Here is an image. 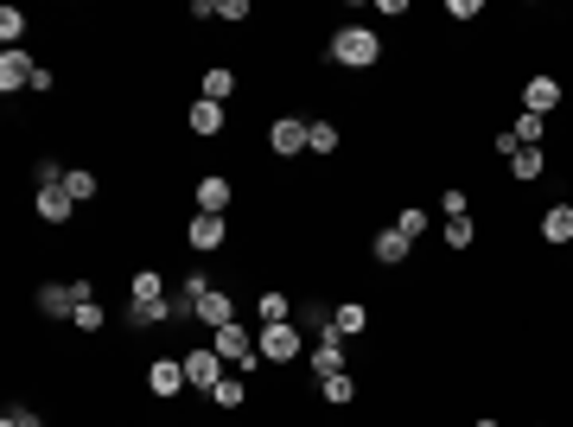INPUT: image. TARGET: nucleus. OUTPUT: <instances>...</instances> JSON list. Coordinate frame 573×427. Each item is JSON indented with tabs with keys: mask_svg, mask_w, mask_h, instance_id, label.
<instances>
[{
	"mask_svg": "<svg viewBox=\"0 0 573 427\" xmlns=\"http://www.w3.org/2000/svg\"><path fill=\"white\" fill-rule=\"evenodd\" d=\"M332 64H338V71H376V64H382V39L370 26H338L332 32Z\"/></svg>",
	"mask_w": 573,
	"mask_h": 427,
	"instance_id": "obj_1",
	"label": "nucleus"
},
{
	"mask_svg": "<svg viewBox=\"0 0 573 427\" xmlns=\"http://www.w3.org/2000/svg\"><path fill=\"white\" fill-rule=\"evenodd\" d=\"M211 345H217L223 364L242 370V377H249V370H262V332H249V326H217Z\"/></svg>",
	"mask_w": 573,
	"mask_h": 427,
	"instance_id": "obj_2",
	"label": "nucleus"
},
{
	"mask_svg": "<svg viewBox=\"0 0 573 427\" xmlns=\"http://www.w3.org/2000/svg\"><path fill=\"white\" fill-rule=\"evenodd\" d=\"M306 357V326H262V364H300Z\"/></svg>",
	"mask_w": 573,
	"mask_h": 427,
	"instance_id": "obj_3",
	"label": "nucleus"
},
{
	"mask_svg": "<svg viewBox=\"0 0 573 427\" xmlns=\"http://www.w3.org/2000/svg\"><path fill=\"white\" fill-rule=\"evenodd\" d=\"M147 389H153L160 402H179L185 389H191V377H185V357H153V364H147Z\"/></svg>",
	"mask_w": 573,
	"mask_h": 427,
	"instance_id": "obj_4",
	"label": "nucleus"
},
{
	"mask_svg": "<svg viewBox=\"0 0 573 427\" xmlns=\"http://www.w3.org/2000/svg\"><path fill=\"white\" fill-rule=\"evenodd\" d=\"M185 377H191V389H204V396H211V389L230 377V364L217 357V345H198V351H185Z\"/></svg>",
	"mask_w": 573,
	"mask_h": 427,
	"instance_id": "obj_5",
	"label": "nucleus"
},
{
	"mask_svg": "<svg viewBox=\"0 0 573 427\" xmlns=\"http://www.w3.org/2000/svg\"><path fill=\"white\" fill-rule=\"evenodd\" d=\"M306 115H274L268 122V147H274V160H293V153H306Z\"/></svg>",
	"mask_w": 573,
	"mask_h": 427,
	"instance_id": "obj_6",
	"label": "nucleus"
},
{
	"mask_svg": "<svg viewBox=\"0 0 573 427\" xmlns=\"http://www.w3.org/2000/svg\"><path fill=\"white\" fill-rule=\"evenodd\" d=\"M306 364H312V377H344V338L332 332V326H325L319 338H312V351H306Z\"/></svg>",
	"mask_w": 573,
	"mask_h": 427,
	"instance_id": "obj_7",
	"label": "nucleus"
},
{
	"mask_svg": "<svg viewBox=\"0 0 573 427\" xmlns=\"http://www.w3.org/2000/svg\"><path fill=\"white\" fill-rule=\"evenodd\" d=\"M561 77H554V71H529V83H523V109L529 115H554V109H561Z\"/></svg>",
	"mask_w": 573,
	"mask_h": 427,
	"instance_id": "obj_8",
	"label": "nucleus"
},
{
	"mask_svg": "<svg viewBox=\"0 0 573 427\" xmlns=\"http://www.w3.org/2000/svg\"><path fill=\"white\" fill-rule=\"evenodd\" d=\"M32 211H39V224H71V217H77V198L64 192V185H39Z\"/></svg>",
	"mask_w": 573,
	"mask_h": 427,
	"instance_id": "obj_9",
	"label": "nucleus"
},
{
	"mask_svg": "<svg viewBox=\"0 0 573 427\" xmlns=\"http://www.w3.org/2000/svg\"><path fill=\"white\" fill-rule=\"evenodd\" d=\"M121 326H128V332H160V326H172V294H166V300H153V306L128 300V313H121Z\"/></svg>",
	"mask_w": 573,
	"mask_h": 427,
	"instance_id": "obj_10",
	"label": "nucleus"
},
{
	"mask_svg": "<svg viewBox=\"0 0 573 427\" xmlns=\"http://www.w3.org/2000/svg\"><path fill=\"white\" fill-rule=\"evenodd\" d=\"M223 236H230V224H223V217H191V224H185V243L191 249H198V255H211V249H223Z\"/></svg>",
	"mask_w": 573,
	"mask_h": 427,
	"instance_id": "obj_11",
	"label": "nucleus"
},
{
	"mask_svg": "<svg viewBox=\"0 0 573 427\" xmlns=\"http://www.w3.org/2000/svg\"><path fill=\"white\" fill-rule=\"evenodd\" d=\"M32 77H39V64L26 58V51H0V90H32Z\"/></svg>",
	"mask_w": 573,
	"mask_h": 427,
	"instance_id": "obj_12",
	"label": "nucleus"
},
{
	"mask_svg": "<svg viewBox=\"0 0 573 427\" xmlns=\"http://www.w3.org/2000/svg\"><path fill=\"white\" fill-rule=\"evenodd\" d=\"M211 294V275H185L172 287V319H198V300Z\"/></svg>",
	"mask_w": 573,
	"mask_h": 427,
	"instance_id": "obj_13",
	"label": "nucleus"
},
{
	"mask_svg": "<svg viewBox=\"0 0 573 427\" xmlns=\"http://www.w3.org/2000/svg\"><path fill=\"white\" fill-rule=\"evenodd\" d=\"M408 249H414V243H408V236H402V230H395V224H389V230H376V236H370V255H376V262H382V268H402V262H408Z\"/></svg>",
	"mask_w": 573,
	"mask_h": 427,
	"instance_id": "obj_14",
	"label": "nucleus"
},
{
	"mask_svg": "<svg viewBox=\"0 0 573 427\" xmlns=\"http://www.w3.org/2000/svg\"><path fill=\"white\" fill-rule=\"evenodd\" d=\"M230 198L236 192H230V179H223V173H204L198 179V211L204 217H223V211H230Z\"/></svg>",
	"mask_w": 573,
	"mask_h": 427,
	"instance_id": "obj_15",
	"label": "nucleus"
},
{
	"mask_svg": "<svg viewBox=\"0 0 573 427\" xmlns=\"http://www.w3.org/2000/svg\"><path fill=\"white\" fill-rule=\"evenodd\" d=\"M39 313H45V319H71V313H77V287H71V281H64V287L45 281V287H39Z\"/></svg>",
	"mask_w": 573,
	"mask_h": 427,
	"instance_id": "obj_16",
	"label": "nucleus"
},
{
	"mask_svg": "<svg viewBox=\"0 0 573 427\" xmlns=\"http://www.w3.org/2000/svg\"><path fill=\"white\" fill-rule=\"evenodd\" d=\"M198 326H211V332L217 326H236V300L223 294V287H211V294L198 300Z\"/></svg>",
	"mask_w": 573,
	"mask_h": 427,
	"instance_id": "obj_17",
	"label": "nucleus"
},
{
	"mask_svg": "<svg viewBox=\"0 0 573 427\" xmlns=\"http://www.w3.org/2000/svg\"><path fill=\"white\" fill-rule=\"evenodd\" d=\"M332 332H338V338H363V332H370V306H363V300L332 306Z\"/></svg>",
	"mask_w": 573,
	"mask_h": 427,
	"instance_id": "obj_18",
	"label": "nucleus"
},
{
	"mask_svg": "<svg viewBox=\"0 0 573 427\" xmlns=\"http://www.w3.org/2000/svg\"><path fill=\"white\" fill-rule=\"evenodd\" d=\"M542 243L548 249L573 243V204H548V211H542Z\"/></svg>",
	"mask_w": 573,
	"mask_h": 427,
	"instance_id": "obj_19",
	"label": "nucleus"
},
{
	"mask_svg": "<svg viewBox=\"0 0 573 427\" xmlns=\"http://www.w3.org/2000/svg\"><path fill=\"white\" fill-rule=\"evenodd\" d=\"M128 300H141V306L166 300V275H160V268H134V275H128Z\"/></svg>",
	"mask_w": 573,
	"mask_h": 427,
	"instance_id": "obj_20",
	"label": "nucleus"
},
{
	"mask_svg": "<svg viewBox=\"0 0 573 427\" xmlns=\"http://www.w3.org/2000/svg\"><path fill=\"white\" fill-rule=\"evenodd\" d=\"M185 122H191V134H204V141H211V134H223V102H204V96H198Z\"/></svg>",
	"mask_w": 573,
	"mask_h": 427,
	"instance_id": "obj_21",
	"label": "nucleus"
},
{
	"mask_svg": "<svg viewBox=\"0 0 573 427\" xmlns=\"http://www.w3.org/2000/svg\"><path fill=\"white\" fill-rule=\"evenodd\" d=\"M542 173H548V153H542V147H523V153L510 160V179H516V185H535Z\"/></svg>",
	"mask_w": 573,
	"mask_h": 427,
	"instance_id": "obj_22",
	"label": "nucleus"
},
{
	"mask_svg": "<svg viewBox=\"0 0 573 427\" xmlns=\"http://www.w3.org/2000/svg\"><path fill=\"white\" fill-rule=\"evenodd\" d=\"M198 96H204V102H230V96H236V71L211 64V71H204V83H198Z\"/></svg>",
	"mask_w": 573,
	"mask_h": 427,
	"instance_id": "obj_23",
	"label": "nucleus"
},
{
	"mask_svg": "<svg viewBox=\"0 0 573 427\" xmlns=\"http://www.w3.org/2000/svg\"><path fill=\"white\" fill-rule=\"evenodd\" d=\"M255 313H262V326H287V319H293V300L281 294V287H268V294L255 300Z\"/></svg>",
	"mask_w": 573,
	"mask_h": 427,
	"instance_id": "obj_24",
	"label": "nucleus"
},
{
	"mask_svg": "<svg viewBox=\"0 0 573 427\" xmlns=\"http://www.w3.org/2000/svg\"><path fill=\"white\" fill-rule=\"evenodd\" d=\"M338 147H344L338 122H312V128H306V153H319V160H325V153H338Z\"/></svg>",
	"mask_w": 573,
	"mask_h": 427,
	"instance_id": "obj_25",
	"label": "nucleus"
},
{
	"mask_svg": "<svg viewBox=\"0 0 573 427\" xmlns=\"http://www.w3.org/2000/svg\"><path fill=\"white\" fill-rule=\"evenodd\" d=\"M446 249H453V255H465V249H472L478 243V224H472V217H446Z\"/></svg>",
	"mask_w": 573,
	"mask_h": 427,
	"instance_id": "obj_26",
	"label": "nucleus"
},
{
	"mask_svg": "<svg viewBox=\"0 0 573 427\" xmlns=\"http://www.w3.org/2000/svg\"><path fill=\"white\" fill-rule=\"evenodd\" d=\"M20 39H26V13L0 7V51H20Z\"/></svg>",
	"mask_w": 573,
	"mask_h": 427,
	"instance_id": "obj_27",
	"label": "nucleus"
},
{
	"mask_svg": "<svg viewBox=\"0 0 573 427\" xmlns=\"http://www.w3.org/2000/svg\"><path fill=\"white\" fill-rule=\"evenodd\" d=\"M510 134H516V141H523V147H542V134H548V115H516V122H510Z\"/></svg>",
	"mask_w": 573,
	"mask_h": 427,
	"instance_id": "obj_28",
	"label": "nucleus"
},
{
	"mask_svg": "<svg viewBox=\"0 0 573 427\" xmlns=\"http://www.w3.org/2000/svg\"><path fill=\"white\" fill-rule=\"evenodd\" d=\"M64 192H71L77 204H90L96 198V173H90V166H71V173H64Z\"/></svg>",
	"mask_w": 573,
	"mask_h": 427,
	"instance_id": "obj_29",
	"label": "nucleus"
},
{
	"mask_svg": "<svg viewBox=\"0 0 573 427\" xmlns=\"http://www.w3.org/2000/svg\"><path fill=\"white\" fill-rule=\"evenodd\" d=\"M319 396L332 402V408H351V402H357V383H351V377H325V383H319Z\"/></svg>",
	"mask_w": 573,
	"mask_h": 427,
	"instance_id": "obj_30",
	"label": "nucleus"
},
{
	"mask_svg": "<svg viewBox=\"0 0 573 427\" xmlns=\"http://www.w3.org/2000/svg\"><path fill=\"white\" fill-rule=\"evenodd\" d=\"M211 402H217V408H242V402H249V383H242V377H223V383L211 389Z\"/></svg>",
	"mask_w": 573,
	"mask_h": 427,
	"instance_id": "obj_31",
	"label": "nucleus"
},
{
	"mask_svg": "<svg viewBox=\"0 0 573 427\" xmlns=\"http://www.w3.org/2000/svg\"><path fill=\"white\" fill-rule=\"evenodd\" d=\"M71 326H77V332H102L109 319H102V306H96V300H83L77 313H71Z\"/></svg>",
	"mask_w": 573,
	"mask_h": 427,
	"instance_id": "obj_32",
	"label": "nucleus"
},
{
	"mask_svg": "<svg viewBox=\"0 0 573 427\" xmlns=\"http://www.w3.org/2000/svg\"><path fill=\"white\" fill-rule=\"evenodd\" d=\"M395 230H402V236H408V243H421V230H427V211H414V204H408V211H402V217H395Z\"/></svg>",
	"mask_w": 573,
	"mask_h": 427,
	"instance_id": "obj_33",
	"label": "nucleus"
},
{
	"mask_svg": "<svg viewBox=\"0 0 573 427\" xmlns=\"http://www.w3.org/2000/svg\"><path fill=\"white\" fill-rule=\"evenodd\" d=\"M249 13H255L249 0H217V20H223V26H242V20H249Z\"/></svg>",
	"mask_w": 573,
	"mask_h": 427,
	"instance_id": "obj_34",
	"label": "nucleus"
},
{
	"mask_svg": "<svg viewBox=\"0 0 573 427\" xmlns=\"http://www.w3.org/2000/svg\"><path fill=\"white\" fill-rule=\"evenodd\" d=\"M440 211H446V217H472V198H465V192H459V185H446V198H440Z\"/></svg>",
	"mask_w": 573,
	"mask_h": 427,
	"instance_id": "obj_35",
	"label": "nucleus"
},
{
	"mask_svg": "<svg viewBox=\"0 0 573 427\" xmlns=\"http://www.w3.org/2000/svg\"><path fill=\"white\" fill-rule=\"evenodd\" d=\"M64 173H71V166H58V160H39V166H32V179H39V185H64Z\"/></svg>",
	"mask_w": 573,
	"mask_h": 427,
	"instance_id": "obj_36",
	"label": "nucleus"
},
{
	"mask_svg": "<svg viewBox=\"0 0 573 427\" xmlns=\"http://www.w3.org/2000/svg\"><path fill=\"white\" fill-rule=\"evenodd\" d=\"M497 153H503V160H516V153H523V141H516V134L510 128H497V141H491Z\"/></svg>",
	"mask_w": 573,
	"mask_h": 427,
	"instance_id": "obj_37",
	"label": "nucleus"
},
{
	"mask_svg": "<svg viewBox=\"0 0 573 427\" xmlns=\"http://www.w3.org/2000/svg\"><path fill=\"white\" fill-rule=\"evenodd\" d=\"M0 427H45V421L32 415V408H7V421H0Z\"/></svg>",
	"mask_w": 573,
	"mask_h": 427,
	"instance_id": "obj_38",
	"label": "nucleus"
},
{
	"mask_svg": "<svg viewBox=\"0 0 573 427\" xmlns=\"http://www.w3.org/2000/svg\"><path fill=\"white\" fill-rule=\"evenodd\" d=\"M472 427H503V421H472Z\"/></svg>",
	"mask_w": 573,
	"mask_h": 427,
	"instance_id": "obj_39",
	"label": "nucleus"
},
{
	"mask_svg": "<svg viewBox=\"0 0 573 427\" xmlns=\"http://www.w3.org/2000/svg\"><path fill=\"white\" fill-rule=\"evenodd\" d=\"M535 427H542V421H535Z\"/></svg>",
	"mask_w": 573,
	"mask_h": 427,
	"instance_id": "obj_40",
	"label": "nucleus"
}]
</instances>
